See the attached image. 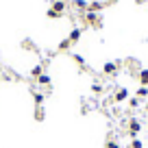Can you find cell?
Instances as JSON below:
<instances>
[{"label": "cell", "instance_id": "1", "mask_svg": "<svg viewBox=\"0 0 148 148\" xmlns=\"http://www.w3.org/2000/svg\"><path fill=\"white\" fill-rule=\"evenodd\" d=\"M83 22L87 24V26H92V28H102V18L98 13H94V11H85Z\"/></svg>", "mask_w": 148, "mask_h": 148}, {"label": "cell", "instance_id": "2", "mask_svg": "<svg viewBox=\"0 0 148 148\" xmlns=\"http://www.w3.org/2000/svg\"><path fill=\"white\" fill-rule=\"evenodd\" d=\"M126 131H129V135L135 139V137L139 135V131H142V122H139L137 118H131V120H129V124H126Z\"/></svg>", "mask_w": 148, "mask_h": 148}, {"label": "cell", "instance_id": "3", "mask_svg": "<svg viewBox=\"0 0 148 148\" xmlns=\"http://www.w3.org/2000/svg\"><path fill=\"white\" fill-rule=\"evenodd\" d=\"M105 0H94V2H89V7H87V11H94V13H100L102 9H105Z\"/></svg>", "mask_w": 148, "mask_h": 148}, {"label": "cell", "instance_id": "4", "mask_svg": "<svg viewBox=\"0 0 148 148\" xmlns=\"http://www.w3.org/2000/svg\"><path fill=\"white\" fill-rule=\"evenodd\" d=\"M126 98H129V89H126V87L116 89V94H113V100H116V102H122V100H126Z\"/></svg>", "mask_w": 148, "mask_h": 148}, {"label": "cell", "instance_id": "5", "mask_svg": "<svg viewBox=\"0 0 148 148\" xmlns=\"http://www.w3.org/2000/svg\"><path fill=\"white\" fill-rule=\"evenodd\" d=\"M137 81H139V85L148 87V68H142V70L137 72Z\"/></svg>", "mask_w": 148, "mask_h": 148}, {"label": "cell", "instance_id": "6", "mask_svg": "<svg viewBox=\"0 0 148 148\" xmlns=\"http://www.w3.org/2000/svg\"><path fill=\"white\" fill-rule=\"evenodd\" d=\"M50 9H55L57 13H61V15H63V13H65V9H68V5H65V0H55Z\"/></svg>", "mask_w": 148, "mask_h": 148}, {"label": "cell", "instance_id": "7", "mask_svg": "<svg viewBox=\"0 0 148 148\" xmlns=\"http://www.w3.org/2000/svg\"><path fill=\"white\" fill-rule=\"evenodd\" d=\"M102 72H105V74H109V76H111V74H116V72H118V63H113V61L105 63V65H102Z\"/></svg>", "mask_w": 148, "mask_h": 148}, {"label": "cell", "instance_id": "8", "mask_svg": "<svg viewBox=\"0 0 148 148\" xmlns=\"http://www.w3.org/2000/svg\"><path fill=\"white\" fill-rule=\"evenodd\" d=\"M68 39H70V44H76L81 39V28H72L70 35H68Z\"/></svg>", "mask_w": 148, "mask_h": 148}, {"label": "cell", "instance_id": "9", "mask_svg": "<svg viewBox=\"0 0 148 148\" xmlns=\"http://www.w3.org/2000/svg\"><path fill=\"white\" fill-rule=\"evenodd\" d=\"M44 118H46V109H44V105L35 107V120H37V122H42Z\"/></svg>", "mask_w": 148, "mask_h": 148}, {"label": "cell", "instance_id": "10", "mask_svg": "<svg viewBox=\"0 0 148 148\" xmlns=\"http://www.w3.org/2000/svg\"><path fill=\"white\" fill-rule=\"evenodd\" d=\"M37 83L42 85V87H50V76H48V74H39V76H37Z\"/></svg>", "mask_w": 148, "mask_h": 148}, {"label": "cell", "instance_id": "11", "mask_svg": "<svg viewBox=\"0 0 148 148\" xmlns=\"http://www.w3.org/2000/svg\"><path fill=\"white\" fill-rule=\"evenodd\" d=\"M135 98H148V87L139 85V87H137V92H135Z\"/></svg>", "mask_w": 148, "mask_h": 148}, {"label": "cell", "instance_id": "12", "mask_svg": "<svg viewBox=\"0 0 148 148\" xmlns=\"http://www.w3.org/2000/svg\"><path fill=\"white\" fill-rule=\"evenodd\" d=\"M74 7H76V9H81V11H87L89 2H87V0H74Z\"/></svg>", "mask_w": 148, "mask_h": 148}, {"label": "cell", "instance_id": "13", "mask_svg": "<svg viewBox=\"0 0 148 148\" xmlns=\"http://www.w3.org/2000/svg\"><path fill=\"white\" fill-rule=\"evenodd\" d=\"M46 15H48L50 20H59V18H63V15H61V13H57L55 9H48V11H46Z\"/></svg>", "mask_w": 148, "mask_h": 148}, {"label": "cell", "instance_id": "14", "mask_svg": "<svg viewBox=\"0 0 148 148\" xmlns=\"http://www.w3.org/2000/svg\"><path fill=\"white\" fill-rule=\"evenodd\" d=\"M39 74H44V70H42V65H35V68L31 70V76L33 79H37V76H39Z\"/></svg>", "mask_w": 148, "mask_h": 148}, {"label": "cell", "instance_id": "15", "mask_svg": "<svg viewBox=\"0 0 148 148\" xmlns=\"http://www.w3.org/2000/svg\"><path fill=\"white\" fill-rule=\"evenodd\" d=\"M33 98H35V105L39 107V105H44V98H46V96H44V94H39V92H37V94H33Z\"/></svg>", "mask_w": 148, "mask_h": 148}, {"label": "cell", "instance_id": "16", "mask_svg": "<svg viewBox=\"0 0 148 148\" xmlns=\"http://www.w3.org/2000/svg\"><path fill=\"white\" fill-rule=\"evenodd\" d=\"M70 46H72V44H70V39H68V37H65L63 42H61V44H59V50H68V48H70Z\"/></svg>", "mask_w": 148, "mask_h": 148}, {"label": "cell", "instance_id": "17", "mask_svg": "<svg viewBox=\"0 0 148 148\" xmlns=\"http://www.w3.org/2000/svg\"><path fill=\"white\" fill-rule=\"evenodd\" d=\"M105 148H120V144L116 142V139H107V144H105Z\"/></svg>", "mask_w": 148, "mask_h": 148}, {"label": "cell", "instance_id": "18", "mask_svg": "<svg viewBox=\"0 0 148 148\" xmlns=\"http://www.w3.org/2000/svg\"><path fill=\"white\" fill-rule=\"evenodd\" d=\"M129 107H131V109H137V107H139V98H131V100H129Z\"/></svg>", "mask_w": 148, "mask_h": 148}, {"label": "cell", "instance_id": "19", "mask_svg": "<svg viewBox=\"0 0 148 148\" xmlns=\"http://www.w3.org/2000/svg\"><path fill=\"white\" fill-rule=\"evenodd\" d=\"M131 148H144V144H142V139H137L135 137L133 142H131Z\"/></svg>", "mask_w": 148, "mask_h": 148}, {"label": "cell", "instance_id": "20", "mask_svg": "<svg viewBox=\"0 0 148 148\" xmlns=\"http://www.w3.org/2000/svg\"><path fill=\"white\" fill-rule=\"evenodd\" d=\"M92 92H94V94H102V85H100V83H94V85H92Z\"/></svg>", "mask_w": 148, "mask_h": 148}, {"label": "cell", "instance_id": "21", "mask_svg": "<svg viewBox=\"0 0 148 148\" xmlns=\"http://www.w3.org/2000/svg\"><path fill=\"white\" fill-rule=\"evenodd\" d=\"M74 61H76V63H79L81 68H83V65H85V59H83V57H81V55H74Z\"/></svg>", "mask_w": 148, "mask_h": 148}, {"label": "cell", "instance_id": "22", "mask_svg": "<svg viewBox=\"0 0 148 148\" xmlns=\"http://www.w3.org/2000/svg\"><path fill=\"white\" fill-rule=\"evenodd\" d=\"M144 111H146V113H148V100L144 102Z\"/></svg>", "mask_w": 148, "mask_h": 148}, {"label": "cell", "instance_id": "23", "mask_svg": "<svg viewBox=\"0 0 148 148\" xmlns=\"http://www.w3.org/2000/svg\"><path fill=\"white\" fill-rule=\"evenodd\" d=\"M135 2H137V5H144V2H146V0H135Z\"/></svg>", "mask_w": 148, "mask_h": 148}, {"label": "cell", "instance_id": "24", "mask_svg": "<svg viewBox=\"0 0 148 148\" xmlns=\"http://www.w3.org/2000/svg\"><path fill=\"white\" fill-rule=\"evenodd\" d=\"M0 81H2V74H0Z\"/></svg>", "mask_w": 148, "mask_h": 148}, {"label": "cell", "instance_id": "25", "mask_svg": "<svg viewBox=\"0 0 148 148\" xmlns=\"http://www.w3.org/2000/svg\"><path fill=\"white\" fill-rule=\"evenodd\" d=\"M109 2H111V0H109Z\"/></svg>", "mask_w": 148, "mask_h": 148}]
</instances>
